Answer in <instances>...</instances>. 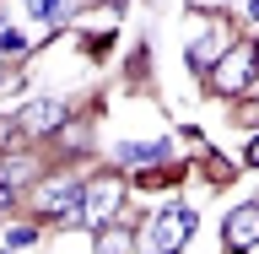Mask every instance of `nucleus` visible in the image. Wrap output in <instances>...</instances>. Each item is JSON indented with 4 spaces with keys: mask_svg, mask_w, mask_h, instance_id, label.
<instances>
[{
    "mask_svg": "<svg viewBox=\"0 0 259 254\" xmlns=\"http://www.w3.org/2000/svg\"><path fill=\"white\" fill-rule=\"evenodd\" d=\"M194 233V211L189 206H167L151 216V254H178Z\"/></svg>",
    "mask_w": 259,
    "mask_h": 254,
    "instance_id": "1",
    "label": "nucleus"
},
{
    "mask_svg": "<svg viewBox=\"0 0 259 254\" xmlns=\"http://www.w3.org/2000/svg\"><path fill=\"white\" fill-rule=\"evenodd\" d=\"M254 60H259L254 44H238L222 65H216V70H210V87H216V92H238L243 81H248V70H254Z\"/></svg>",
    "mask_w": 259,
    "mask_h": 254,
    "instance_id": "2",
    "label": "nucleus"
},
{
    "mask_svg": "<svg viewBox=\"0 0 259 254\" xmlns=\"http://www.w3.org/2000/svg\"><path fill=\"white\" fill-rule=\"evenodd\" d=\"M119 178H97V184H87V211H81V216H87V222L92 227H108V216L113 211H119Z\"/></svg>",
    "mask_w": 259,
    "mask_h": 254,
    "instance_id": "3",
    "label": "nucleus"
},
{
    "mask_svg": "<svg viewBox=\"0 0 259 254\" xmlns=\"http://www.w3.org/2000/svg\"><path fill=\"white\" fill-rule=\"evenodd\" d=\"M259 243V206L248 200V206H238L232 216H227V249L232 254H248Z\"/></svg>",
    "mask_w": 259,
    "mask_h": 254,
    "instance_id": "4",
    "label": "nucleus"
},
{
    "mask_svg": "<svg viewBox=\"0 0 259 254\" xmlns=\"http://www.w3.org/2000/svg\"><path fill=\"white\" fill-rule=\"evenodd\" d=\"M60 119H65V103H54V97H38V103H27V108H22V125H27L32 135H49Z\"/></svg>",
    "mask_w": 259,
    "mask_h": 254,
    "instance_id": "5",
    "label": "nucleus"
},
{
    "mask_svg": "<svg viewBox=\"0 0 259 254\" xmlns=\"http://www.w3.org/2000/svg\"><path fill=\"white\" fill-rule=\"evenodd\" d=\"M167 157V141H130L119 146V162H162Z\"/></svg>",
    "mask_w": 259,
    "mask_h": 254,
    "instance_id": "6",
    "label": "nucleus"
},
{
    "mask_svg": "<svg viewBox=\"0 0 259 254\" xmlns=\"http://www.w3.org/2000/svg\"><path fill=\"white\" fill-rule=\"evenodd\" d=\"M97 254H130V233L103 227V233H97Z\"/></svg>",
    "mask_w": 259,
    "mask_h": 254,
    "instance_id": "7",
    "label": "nucleus"
},
{
    "mask_svg": "<svg viewBox=\"0 0 259 254\" xmlns=\"http://www.w3.org/2000/svg\"><path fill=\"white\" fill-rule=\"evenodd\" d=\"M27 243H38V233H32V227H11V233H6V249H27Z\"/></svg>",
    "mask_w": 259,
    "mask_h": 254,
    "instance_id": "8",
    "label": "nucleus"
},
{
    "mask_svg": "<svg viewBox=\"0 0 259 254\" xmlns=\"http://www.w3.org/2000/svg\"><path fill=\"white\" fill-rule=\"evenodd\" d=\"M27 11L49 22V16H60V11H65V0H27Z\"/></svg>",
    "mask_w": 259,
    "mask_h": 254,
    "instance_id": "9",
    "label": "nucleus"
},
{
    "mask_svg": "<svg viewBox=\"0 0 259 254\" xmlns=\"http://www.w3.org/2000/svg\"><path fill=\"white\" fill-rule=\"evenodd\" d=\"M248 22H259V0H248Z\"/></svg>",
    "mask_w": 259,
    "mask_h": 254,
    "instance_id": "10",
    "label": "nucleus"
},
{
    "mask_svg": "<svg viewBox=\"0 0 259 254\" xmlns=\"http://www.w3.org/2000/svg\"><path fill=\"white\" fill-rule=\"evenodd\" d=\"M248 162H259V141H248Z\"/></svg>",
    "mask_w": 259,
    "mask_h": 254,
    "instance_id": "11",
    "label": "nucleus"
},
{
    "mask_svg": "<svg viewBox=\"0 0 259 254\" xmlns=\"http://www.w3.org/2000/svg\"><path fill=\"white\" fill-rule=\"evenodd\" d=\"M254 54H259V49H254Z\"/></svg>",
    "mask_w": 259,
    "mask_h": 254,
    "instance_id": "12",
    "label": "nucleus"
}]
</instances>
